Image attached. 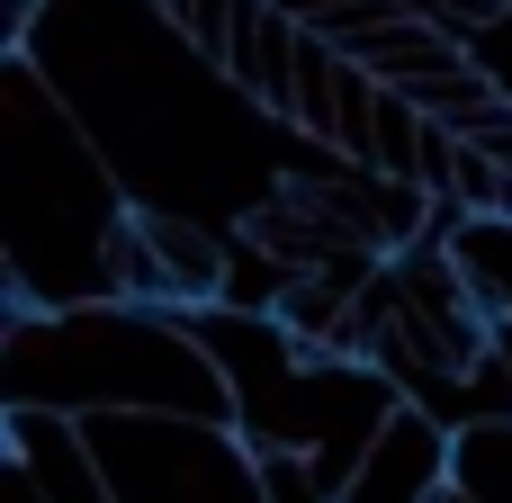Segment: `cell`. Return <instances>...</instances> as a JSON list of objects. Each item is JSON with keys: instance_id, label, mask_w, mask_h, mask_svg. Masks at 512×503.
Returning a JSON list of instances; mask_svg holds the SVG:
<instances>
[{"instance_id": "cell-5", "label": "cell", "mask_w": 512, "mask_h": 503, "mask_svg": "<svg viewBox=\"0 0 512 503\" xmlns=\"http://www.w3.org/2000/svg\"><path fill=\"white\" fill-rule=\"evenodd\" d=\"M459 486H468L477 503H512V423L459 432Z\"/></svg>"}, {"instance_id": "cell-7", "label": "cell", "mask_w": 512, "mask_h": 503, "mask_svg": "<svg viewBox=\"0 0 512 503\" xmlns=\"http://www.w3.org/2000/svg\"><path fill=\"white\" fill-rule=\"evenodd\" d=\"M495 351H504V369H512V315H495Z\"/></svg>"}, {"instance_id": "cell-4", "label": "cell", "mask_w": 512, "mask_h": 503, "mask_svg": "<svg viewBox=\"0 0 512 503\" xmlns=\"http://www.w3.org/2000/svg\"><path fill=\"white\" fill-rule=\"evenodd\" d=\"M0 432H9V459L36 468V486L54 503H126L108 459L90 450V423L81 414H54V405H0Z\"/></svg>"}, {"instance_id": "cell-3", "label": "cell", "mask_w": 512, "mask_h": 503, "mask_svg": "<svg viewBox=\"0 0 512 503\" xmlns=\"http://www.w3.org/2000/svg\"><path fill=\"white\" fill-rule=\"evenodd\" d=\"M189 324H198V342L216 351V369L234 378V432H243L252 450H297L333 495L360 477V459L378 450L387 414L405 405L378 360L315 351V342L288 333V315H270V306H198Z\"/></svg>"}, {"instance_id": "cell-6", "label": "cell", "mask_w": 512, "mask_h": 503, "mask_svg": "<svg viewBox=\"0 0 512 503\" xmlns=\"http://www.w3.org/2000/svg\"><path fill=\"white\" fill-rule=\"evenodd\" d=\"M0 503H54V495L36 486V468H27V459H9V468H0Z\"/></svg>"}, {"instance_id": "cell-2", "label": "cell", "mask_w": 512, "mask_h": 503, "mask_svg": "<svg viewBox=\"0 0 512 503\" xmlns=\"http://www.w3.org/2000/svg\"><path fill=\"white\" fill-rule=\"evenodd\" d=\"M0 396L9 405H54V414H198L234 423V378L198 342L180 306H45L9 315L0 342Z\"/></svg>"}, {"instance_id": "cell-1", "label": "cell", "mask_w": 512, "mask_h": 503, "mask_svg": "<svg viewBox=\"0 0 512 503\" xmlns=\"http://www.w3.org/2000/svg\"><path fill=\"white\" fill-rule=\"evenodd\" d=\"M0 162H9V315L45 306H99L117 288V234H126V189L108 180L99 144L72 126V99L45 90L36 54L0 63Z\"/></svg>"}]
</instances>
